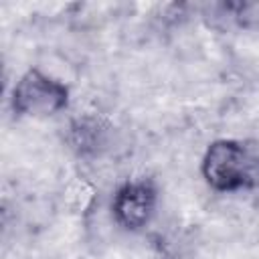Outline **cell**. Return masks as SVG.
I'll list each match as a JSON object with an SVG mask.
<instances>
[{"instance_id": "6da1fadb", "label": "cell", "mask_w": 259, "mask_h": 259, "mask_svg": "<svg viewBox=\"0 0 259 259\" xmlns=\"http://www.w3.org/2000/svg\"><path fill=\"white\" fill-rule=\"evenodd\" d=\"M204 182L214 192H239L255 184V166L247 148L237 140H214L200 164Z\"/></svg>"}, {"instance_id": "7a4b0ae2", "label": "cell", "mask_w": 259, "mask_h": 259, "mask_svg": "<svg viewBox=\"0 0 259 259\" xmlns=\"http://www.w3.org/2000/svg\"><path fill=\"white\" fill-rule=\"evenodd\" d=\"M69 87L40 69H28L18 77L10 93V105L18 117H47L69 105Z\"/></svg>"}, {"instance_id": "3957f363", "label": "cell", "mask_w": 259, "mask_h": 259, "mask_svg": "<svg viewBox=\"0 0 259 259\" xmlns=\"http://www.w3.org/2000/svg\"><path fill=\"white\" fill-rule=\"evenodd\" d=\"M158 206V188L148 178L123 182L111 198V217L127 233L142 231L150 225Z\"/></svg>"}, {"instance_id": "277c9868", "label": "cell", "mask_w": 259, "mask_h": 259, "mask_svg": "<svg viewBox=\"0 0 259 259\" xmlns=\"http://www.w3.org/2000/svg\"><path fill=\"white\" fill-rule=\"evenodd\" d=\"M109 134V123L99 115H81L69 125V144L79 156H97L107 146Z\"/></svg>"}, {"instance_id": "5b68a950", "label": "cell", "mask_w": 259, "mask_h": 259, "mask_svg": "<svg viewBox=\"0 0 259 259\" xmlns=\"http://www.w3.org/2000/svg\"><path fill=\"white\" fill-rule=\"evenodd\" d=\"M61 198H63L65 208H69L71 214L83 217V214L91 212V208L95 206V202H97V190L83 176H75L73 180H69L65 184Z\"/></svg>"}, {"instance_id": "8992f818", "label": "cell", "mask_w": 259, "mask_h": 259, "mask_svg": "<svg viewBox=\"0 0 259 259\" xmlns=\"http://www.w3.org/2000/svg\"><path fill=\"white\" fill-rule=\"evenodd\" d=\"M233 18L243 28H259V0L235 4L233 6Z\"/></svg>"}, {"instance_id": "52a82bcc", "label": "cell", "mask_w": 259, "mask_h": 259, "mask_svg": "<svg viewBox=\"0 0 259 259\" xmlns=\"http://www.w3.org/2000/svg\"><path fill=\"white\" fill-rule=\"evenodd\" d=\"M255 184L259 186V166H257V170H255Z\"/></svg>"}]
</instances>
